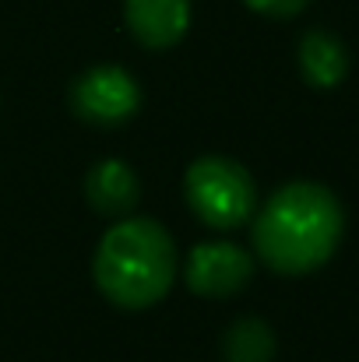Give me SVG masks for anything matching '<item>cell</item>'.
I'll return each instance as SVG.
<instances>
[{
  "label": "cell",
  "instance_id": "cell-1",
  "mask_svg": "<svg viewBox=\"0 0 359 362\" xmlns=\"http://www.w3.org/2000/svg\"><path fill=\"white\" fill-rule=\"evenodd\" d=\"M346 233L338 197L321 183H285L268 197L253 222L257 257L278 274H310L324 267Z\"/></svg>",
  "mask_w": 359,
  "mask_h": 362
},
{
  "label": "cell",
  "instance_id": "cell-2",
  "mask_svg": "<svg viewBox=\"0 0 359 362\" xmlns=\"http://www.w3.org/2000/svg\"><path fill=\"white\" fill-rule=\"evenodd\" d=\"M176 278L173 236L152 218H120L96 250V281L123 310L155 306Z\"/></svg>",
  "mask_w": 359,
  "mask_h": 362
},
{
  "label": "cell",
  "instance_id": "cell-3",
  "mask_svg": "<svg viewBox=\"0 0 359 362\" xmlns=\"http://www.w3.org/2000/svg\"><path fill=\"white\" fill-rule=\"evenodd\" d=\"M183 190L194 215L212 229H239L253 215L257 201L250 173L222 155L198 158L183 176Z\"/></svg>",
  "mask_w": 359,
  "mask_h": 362
},
{
  "label": "cell",
  "instance_id": "cell-4",
  "mask_svg": "<svg viewBox=\"0 0 359 362\" xmlns=\"http://www.w3.org/2000/svg\"><path fill=\"white\" fill-rule=\"evenodd\" d=\"M71 106L81 120L96 123V127H117L130 120L141 106V88L137 81L117 67V64H103L85 71L74 88H71Z\"/></svg>",
  "mask_w": 359,
  "mask_h": 362
},
{
  "label": "cell",
  "instance_id": "cell-5",
  "mask_svg": "<svg viewBox=\"0 0 359 362\" xmlns=\"http://www.w3.org/2000/svg\"><path fill=\"white\" fill-rule=\"evenodd\" d=\"M253 274L250 253L237 243H201L187 257V285L205 299H222L239 292Z\"/></svg>",
  "mask_w": 359,
  "mask_h": 362
},
{
  "label": "cell",
  "instance_id": "cell-6",
  "mask_svg": "<svg viewBox=\"0 0 359 362\" xmlns=\"http://www.w3.org/2000/svg\"><path fill=\"white\" fill-rule=\"evenodd\" d=\"M127 28L148 49H169L187 35L190 0H127Z\"/></svg>",
  "mask_w": 359,
  "mask_h": 362
},
{
  "label": "cell",
  "instance_id": "cell-7",
  "mask_svg": "<svg viewBox=\"0 0 359 362\" xmlns=\"http://www.w3.org/2000/svg\"><path fill=\"white\" fill-rule=\"evenodd\" d=\"M137 176L127 162L120 158H103L89 169L85 176V197L96 211L110 215V218H123L130 215V208L137 204Z\"/></svg>",
  "mask_w": 359,
  "mask_h": 362
},
{
  "label": "cell",
  "instance_id": "cell-8",
  "mask_svg": "<svg viewBox=\"0 0 359 362\" xmlns=\"http://www.w3.org/2000/svg\"><path fill=\"white\" fill-rule=\"evenodd\" d=\"M300 71L314 88H335L349 74V53L331 32H307L300 39Z\"/></svg>",
  "mask_w": 359,
  "mask_h": 362
},
{
  "label": "cell",
  "instance_id": "cell-9",
  "mask_svg": "<svg viewBox=\"0 0 359 362\" xmlns=\"http://www.w3.org/2000/svg\"><path fill=\"white\" fill-rule=\"evenodd\" d=\"M222 349H226V359L229 362H271V356H275V334H271V327L264 320L243 317V320H237L229 327Z\"/></svg>",
  "mask_w": 359,
  "mask_h": 362
},
{
  "label": "cell",
  "instance_id": "cell-10",
  "mask_svg": "<svg viewBox=\"0 0 359 362\" xmlns=\"http://www.w3.org/2000/svg\"><path fill=\"white\" fill-rule=\"evenodd\" d=\"M246 7H253L268 18H292L307 7V0H246Z\"/></svg>",
  "mask_w": 359,
  "mask_h": 362
}]
</instances>
